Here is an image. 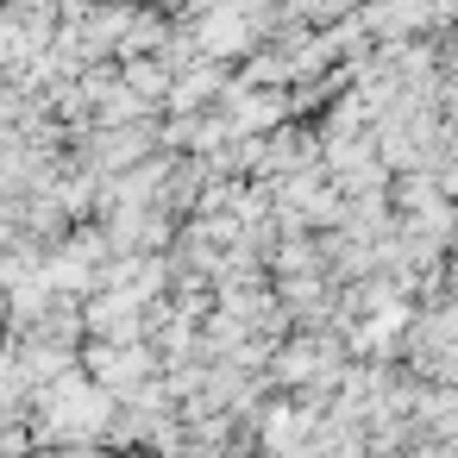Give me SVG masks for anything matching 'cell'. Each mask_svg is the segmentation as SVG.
I'll list each match as a JSON object with an SVG mask.
<instances>
[{
    "mask_svg": "<svg viewBox=\"0 0 458 458\" xmlns=\"http://www.w3.org/2000/svg\"><path fill=\"white\" fill-rule=\"evenodd\" d=\"M320 420H327V408H320L314 395H276V402H264V414H258V439H264L270 452H295L301 439L320 433Z\"/></svg>",
    "mask_w": 458,
    "mask_h": 458,
    "instance_id": "cell-1",
    "label": "cell"
},
{
    "mask_svg": "<svg viewBox=\"0 0 458 458\" xmlns=\"http://www.w3.org/2000/svg\"><path fill=\"white\" fill-rule=\"evenodd\" d=\"M226 89H233L226 64H220V57H195L189 70H176V82H170V95H164V114H208V107H220Z\"/></svg>",
    "mask_w": 458,
    "mask_h": 458,
    "instance_id": "cell-2",
    "label": "cell"
},
{
    "mask_svg": "<svg viewBox=\"0 0 458 458\" xmlns=\"http://www.w3.org/2000/svg\"><path fill=\"white\" fill-rule=\"evenodd\" d=\"M170 32H176L170 13H157V7H132L126 38H120V64H126V57H157V51L170 45Z\"/></svg>",
    "mask_w": 458,
    "mask_h": 458,
    "instance_id": "cell-3",
    "label": "cell"
},
{
    "mask_svg": "<svg viewBox=\"0 0 458 458\" xmlns=\"http://www.w3.org/2000/svg\"><path fill=\"white\" fill-rule=\"evenodd\" d=\"M120 76H126L145 101H157V107H164V95H170V82H176V70H170L164 57H126V64H120Z\"/></svg>",
    "mask_w": 458,
    "mask_h": 458,
    "instance_id": "cell-4",
    "label": "cell"
},
{
    "mask_svg": "<svg viewBox=\"0 0 458 458\" xmlns=\"http://www.w3.org/2000/svg\"><path fill=\"white\" fill-rule=\"evenodd\" d=\"M126 7H132V0H126Z\"/></svg>",
    "mask_w": 458,
    "mask_h": 458,
    "instance_id": "cell-5",
    "label": "cell"
}]
</instances>
